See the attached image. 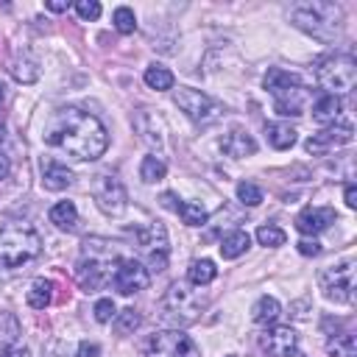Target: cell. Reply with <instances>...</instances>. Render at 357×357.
Segmentation results:
<instances>
[{
    "mask_svg": "<svg viewBox=\"0 0 357 357\" xmlns=\"http://www.w3.org/2000/svg\"><path fill=\"white\" fill-rule=\"evenodd\" d=\"M53 298V282L47 279H33L31 282V290H28V307L33 310H45Z\"/></svg>",
    "mask_w": 357,
    "mask_h": 357,
    "instance_id": "obj_26",
    "label": "cell"
},
{
    "mask_svg": "<svg viewBox=\"0 0 357 357\" xmlns=\"http://www.w3.org/2000/svg\"><path fill=\"white\" fill-rule=\"evenodd\" d=\"M340 112H343V103L337 95H321L312 103V120L321 126H332L335 120H340Z\"/></svg>",
    "mask_w": 357,
    "mask_h": 357,
    "instance_id": "obj_18",
    "label": "cell"
},
{
    "mask_svg": "<svg viewBox=\"0 0 357 357\" xmlns=\"http://www.w3.org/2000/svg\"><path fill=\"white\" fill-rule=\"evenodd\" d=\"M298 254L315 257V254H321V243L318 240H298Z\"/></svg>",
    "mask_w": 357,
    "mask_h": 357,
    "instance_id": "obj_38",
    "label": "cell"
},
{
    "mask_svg": "<svg viewBox=\"0 0 357 357\" xmlns=\"http://www.w3.org/2000/svg\"><path fill=\"white\" fill-rule=\"evenodd\" d=\"M176 212L181 215V220H184L187 226H204V223H206V209H204L201 204H192V201H181Z\"/></svg>",
    "mask_w": 357,
    "mask_h": 357,
    "instance_id": "obj_31",
    "label": "cell"
},
{
    "mask_svg": "<svg viewBox=\"0 0 357 357\" xmlns=\"http://www.w3.org/2000/svg\"><path fill=\"white\" fill-rule=\"evenodd\" d=\"M75 357H100V346H98V343H89V340H84V343H78V351H75Z\"/></svg>",
    "mask_w": 357,
    "mask_h": 357,
    "instance_id": "obj_39",
    "label": "cell"
},
{
    "mask_svg": "<svg viewBox=\"0 0 357 357\" xmlns=\"http://www.w3.org/2000/svg\"><path fill=\"white\" fill-rule=\"evenodd\" d=\"M8 321H11V315L3 312V315H0V357H3L6 349H11V343H14V337H17V321H14L8 329H3Z\"/></svg>",
    "mask_w": 357,
    "mask_h": 357,
    "instance_id": "obj_35",
    "label": "cell"
},
{
    "mask_svg": "<svg viewBox=\"0 0 357 357\" xmlns=\"http://www.w3.org/2000/svg\"><path fill=\"white\" fill-rule=\"evenodd\" d=\"M42 251V237L33 226L22 220H11L0 229V268L14 271L36 259Z\"/></svg>",
    "mask_w": 357,
    "mask_h": 357,
    "instance_id": "obj_3",
    "label": "cell"
},
{
    "mask_svg": "<svg viewBox=\"0 0 357 357\" xmlns=\"http://www.w3.org/2000/svg\"><path fill=\"white\" fill-rule=\"evenodd\" d=\"M296 332L290 326H271L265 329V335L259 337V346L271 354V357H290L296 351Z\"/></svg>",
    "mask_w": 357,
    "mask_h": 357,
    "instance_id": "obj_13",
    "label": "cell"
},
{
    "mask_svg": "<svg viewBox=\"0 0 357 357\" xmlns=\"http://www.w3.org/2000/svg\"><path fill=\"white\" fill-rule=\"evenodd\" d=\"M145 84L151 86V89H156V92H165V89H173V73L167 70V67H162V64H151V67H145Z\"/></svg>",
    "mask_w": 357,
    "mask_h": 357,
    "instance_id": "obj_27",
    "label": "cell"
},
{
    "mask_svg": "<svg viewBox=\"0 0 357 357\" xmlns=\"http://www.w3.org/2000/svg\"><path fill=\"white\" fill-rule=\"evenodd\" d=\"M112 22H114V28L120 33H134L137 31V17H134V11L128 6H117L114 14H112Z\"/></svg>",
    "mask_w": 357,
    "mask_h": 357,
    "instance_id": "obj_32",
    "label": "cell"
},
{
    "mask_svg": "<svg viewBox=\"0 0 357 357\" xmlns=\"http://www.w3.org/2000/svg\"><path fill=\"white\" fill-rule=\"evenodd\" d=\"M315 78L326 89V95H346L357 84V64L349 53H332L318 61Z\"/></svg>",
    "mask_w": 357,
    "mask_h": 357,
    "instance_id": "obj_6",
    "label": "cell"
},
{
    "mask_svg": "<svg viewBox=\"0 0 357 357\" xmlns=\"http://www.w3.org/2000/svg\"><path fill=\"white\" fill-rule=\"evenodd\" d=\"M192 287L184 284V282H176V284L167 287V293L162 298V321L165 324L178 329V326H187V324L198 321V315L204 310V296Z\"/></svg>",
    "mask_w": 357,
    "mask_h": 357,
    "instance_id": "obj_5",
    "label": "cell"
},
{
    "mask_svg": "<svg viewBox=\"0 0 357 357\" xmlns=\"http://www.w3.org/2000/svg\"><path fill=\"white\" fill-rule=\"evenodd\" d=\"M112 284L120 296H134V293L148 287V268L137 259H117L114 273H112Z\"/></svg>",
    "mask_w": 357,
    "mask_h": 357,
    "instance_id": "obj_11",
    "label": "cell"
},
{
    "mask_svg": "<svg viewBox=\"0 0 357 357\" xmlns=\"http://www.w3.org/2000/svg\"><path fill=\"white\" fill-rule=\"evenodd\" d=\"M45 8H50V11L61 14V11H67V8H70V3H67V0H47V3H45Z\"/></svg>",
    "mask_w": 357,
    "mask_h": 357,
    "instance_id": "obj_42",
    "label": "cell"
},
{
    "mask_svg": "<svg viewBox=\"0 0 357 357\" xmlns=\"http://www.w3.org/2000/svg\"><path fill=\"white\" fill-rule=\"evenodd\" d=\"M92 195H95L98 209L106 212V215H120V212L126 209V204H128L126 187L120 184L117 176H109V173L98 176V181H95V187H92Z\"/></svg>",
    "mask_w": 357,
    "mask_h": 357,
    "instance_id": "obj_10",
    "label": "cell"
},
{
    "mask_svg": "<svg viewBox=\"0 0 357 357\" xmlns=\"http://www.w3.org/2000/svg\"><path fill=\"white\" fill-rule=\"evenodd\" d=\"M8 70H11V75H14L20 84H33V81L39 78V64H36V59L28 56V53L17 56V59L8 64Z\"/></svg>",
    "mask_w": 357,
    "mask_h": 357,
    "instance_id": "obj_23",
    "label": "cell"
},
{
    "mask_svg": "<svg viewBox=\"0 0 357 357\" xmlns=\"http://www.w3.org/2000/svg\"><path fill=\"white\" fill-rule=\"evenodd\" d=\"M114 326H117L120 335H128L131 329L139 326V312H137V310H123V312H117V315H114Z\"/></svg>",
    "mask_w": 357,
    "mask_h": 357,
    "instance_id": "obj_34",
    "label": "cell"
},
{
    "mask_svg": "<svg viewBox=\"0 0 357 357\" xmlns=\"http://www.w3.org/2000/svg\"><path fill=\"white\" fill-rule=\"evenodd\" d=\"M290 22L298 31H304V33L321 39V42H332L337 36V31H340L343 11H340L337 3H324V0L298 3L290 11Z\"/></svg>",
    "mask_w": 357,
    "mask_h": 357,
    "instance_id": "obj_4",
    "label": "cell"
},
{
    "mask_svg": "<svg viewBox=\"0 0 357 357\" xmlns=\"http://www.w3.org/2000/svg\"><path fill=\"white\" fill-rule=\"evenodd\" d=\"M343 198H346V206H349V209H354V206H357V190H354V184H346Z\"/></svg>",
    "mask_w": 357,
    "mask_h": 357,
    "instance_id": "obj_40",
    "label": "cell"
},
{
    "mask_svg": "<svg viewBox=\"0 0 357 357\" xmlns=\"http://www.w3.org/2000/svg\"><path fill=\"white\" fill-rule=\"evenodd\" d=\"M45 139H47V145L64 151L67 156H73L78 162L100 159L109 148L106 126L95 114L81 112L75 106L53 112V117L47 120V128H45Z\"/></svg>",
    "mask_w": 357,
    "mask_h": 357,
    "instance_id": "obj_1",
    "label": "cell"
},
{
    "mask_svg": "<svg viewBox=\"0 0 357 357\" xmlns=\"http://www.w3.org/2000/svg\"><path fill=\"white\" fill-rule=\"evenodd\" d=\"M335 209L332 206H307V209H301L298 212V218H296V229L301 231V234H307V237H315V234H321L324 229H329L332 223H335Z\"/></svg>",
    "mask_w": 357,
    "mask_h": 357,
    "instance_id": "obj_12",
    "label": "cell"
},
{
    "mask_svg": "<svg viewBox=\"0 0 357 357\" xmlns=\"http://www.w3.org/2000/svg\"><path fill=\"white\" fill-rule=\"evenodd\" d=\"M318 137L324 139V145H326V148H329V145H349V142L354 139V128H351V123L335 120V123H332V126H326Z\"/></svg>",
    "mask_w": 357,
    "mask_h": 357,
    "instance_id": "obj_24",
    "label": "cell"
},
{
    "mask_svg": "<svg viewBox=\"0 0 357 357\" xmlns=\"http://www.w3.org/2000/svg\"><path fill=\"white\" fill-rule=\"evenodd\" d=\"M248 245H251L248 231L234 229V231L223 234V240H220V257H223V259H237L240 254H245V251H248Z\"/></svg>",
    "mask_w": 357,
    "mask_h": 357,
    "instance_id": "obj_20",
    "label": "cell"
},
{
    "mask_svg": "<svg viewBox=\"0 0 357 357\" xmlns=\"http://www.w3.org/2000/svg\"><path fill=\"white\" fill-rule=\"evenodd\" d=\"M279 312H282V307H279V301H276L273 296H262V298H257V304L251 307V318H254V324H259V326L276 324Z\"/></svg>",
    "mask_w": 357,
    "mask_h": 357,
    "instance_id": "obj_22",
    "label": "cell"
},
{
    "mask_svg": "<svg viewBox=\"0 0 357 357\" xmlns=\"http://www.w3.org/2000/svg\"><path fill=\"white\" fill-rule=\"evenodd\" d=\"M114 265H117V257H114L112 243L98 240V237L86 240L84 251H81V259L75 265V279H78L81 290H86V293L100 290L106 282H112Z\"/></svg>",
    "mask_w": 357,
    "mask_h": 357,
    "instance_id": "obj_2",
    "label": "cell"
},
{
    "mask_svg": "<svg viewBox=\"0 0 357 357\" xmlns=\"http://www.w3.org/2000/svg\"><path fill=\"white\" fill-rule=\"evenodd\" d=\"M148 357H201V349L181 329H165L151 337Z\"/></svg>",
    "mask_w": 357,
    "mask_h": 357,
    "instance_id": "obj_9",
    "label": "cell"
},
{
    "mask_svg": "<svg viewBox=\"0 0 357 357\" xmlns=\"http://www.w3.org/2000/svg\"><path fill=\"white\" fill-rule=\"evenodd\" d=\"M50 223L61 231H75L78 226V209L73 201H59L53 209H50Z\"/></svg>",
    "mask_w": 357,
    "mask_h": 357,
    "instance_id": "obj_21",
    "label": "cell"
},
{
    "mask_svg": "<svg viewBox=\"0 0 357 357\" xmlns=\"http://www.w3.org/2000/svg\"><path fill=\"white\" fill-rule=\"evenodd\" d=\"M42 184H45V190H53V192L67 190V187L73 184V173H70L61 162L45 159V162H42Z\"/></svg>",
    "mask_w": 357,
    "mask_h": 357,
    "instance_id": "obj_17",
    "label": "cell"
},
{
    "mask_svg": "<svg viewBox=\"0 0 357 357\" xmlns=\"http://www.w3.org/2000/svg\"><path fill=\"white\" fill-rule=\"evenodd\" d=\"M326 351L332 357H357V340L351 332H340L326 343Z\"/></svg>",
    "mask_w": 357,
    "mask_h": 357,
    "instance_id": "obj_28",
    "label": "cell"
},
{
    "mask_svg": "<svg viewBox=\"0 0 357 357\" xmlns=\"http://www.w3.org/2000/svg\"><path fill=\"white\" fill-rule=\"evenodd\" d=\"M8 173H11V162H8V156H3V153H0V181H6V178H8Z\"/></svg>",
    "mask_w": 357,
    "mask_h": 357,
    "instance_id": "obj_44",
    "label": "cell"
},
{
    "mask_svg": "<svg viewBox=\"0 0 357 357\" xmlns=\"http://www.w3.org/2000/svg\"><path fill=\"white\" fill-rule=\"evenodd\" d=\"M162 204H165L167 209H173V212H176V209H178V204H181V198L176 201V195H173V192H165V195H162Z\"/></svg>",
    "mask_w": 357,
    "mask_h": 357,
    "instance_id": "obj_43",
    "label": "cell"
},
{
    "mask_svg": "<svg viewBox=\"0 0 357 357\" xmlns=\"http://www.w3.org/2000/svg\"><path fill=\"white\" fill-rule=\"evenodd\" d=\"M114 315H117V307H114L112 298H98L95 301V321L109 324V321H114Z\"/></svg>",
    "mask_w": 357,
    "mask_h": 357,
    "instance_id": "obj_36",
    "label": "cell"
},
{
    "mask_svg": "<svg viewBox=\"0 0 357 357\" xmlns=\"http://www.w3.org/2000/svg\"><path fill=\"white\" fill-rule=\"evenodd\" d=\"M237 201L245 206H257V204H262V190L254 181H240L237 184Z\"/></svg>",
    "mask_w": 357,
    "mask_h": 357,
    "instance_id": "obj_33",
    "label": "cell"
},
{
    "mask_svg": "<svg viewBox=\"0 0 357 357\" xmlns=\"http://www.w3.org/2000/svg\"><path fill=\"white\" fill-rule=\"evenodd\" d=\"M307 100H310V95H307L304 84H301V86H296V89H290V92L273 98V109H276V114H282V117H298V114H304Z\"/></svg>",
    "mask_w": 357,
    "mask_h": 357,
    "instance_id": "obj_15",
    "label": "cell"
},
{
    "mask_svg": "<svg viewBox=\"0 0 357 357\" xmlns=\"http://www.w3.org/2000/svg\"><path fill=\"white\" fill-rule=\"evenodd\" d=\"M3 357H31V349L28 346H11L3 351Z\"/></svg>",
    "mask_w": 357,
    "mask_h": 357,
    "instance_id": "obj_41",
    "label": "cell"
},
{
    "mask_svg": "<svg viewBox=\"0 0 357 357\" xmlns=\"http://www.w3.org/2000/svg\"><path fill=\"white\" fill-rule=\"evenodd\" d=\"M167 176V165L159 159V156H145L142 159V165H139V178L145 181V184H156V181H162Z\"/></svg>",
    "mask_w": 357,
    "mask_h": 357,
    "instance_id": "obj_29",
    "label": "cell"
},
{
    "mask_svg": "<svg viewBox=\"0 0 357 357\" xmlns=\"http://www.w3.org/2000/svg\"><path fill=\"white\" fill-rule=\"evenodd\" d=\"M215 276H218V268H215L212 259H192L190 268H187V279H190V284H195V287L209 284Z\"/></svg>",
    "mask_w": 357,
    "mask_h": 357,
    "instance_id": "obj_25",
    "label": "cell"
},
{
    "mask_svg": "<svg viewBox=\"0 0 357 357\" xmlns=\"http://www.w3.org/2000/svg\"><path fill=\"white\" fill-rule=\"evenodd\" d=\"M265 139L271 148L276 151H287L296 145V128L287 126V123H268L265 126Z\"/></svg>",
    "mask_w": 357,
    "mask_h": 357,
    "instance_id": "obj_19",
    "label": "cell"
},
{
    "mask_svg": "<svg viewBox=\"0 0 357 357\" xmlns=\"http://www.w3.org/2000/svg\"><path fill=\"white\" fill-rule=\"evenodd\" d=\"M173 103H176L192 123H201V126H206V123H212V120L220 117V106H218L209 95H204L201 89H192V86H178V89L173 92Z\"/></svg>",
    "mask_w": 357,
    "mask_h": 357,
    "instance_id": "obj_8",
    "label": "cell"
},
{
    "mask_svg": "<svg viewBox=\"0 0 357 357\" xmlns=\"http://www.w3.org/2000/svg\"><path fill=\"white\" fill-rule=\"evenodd\" d=\"M262 84H265V89H268L273 98H279V95H284V92L296 89V86H301V78H298L296 73H290V70L273 67V70H268V73H265Z\"/></svg>",
    "mask_w": 357,
    "mask_h": 357,
    "instance_id": "obj_16",
    "label": "cell"
},
{
    "mask_svg": "<svg viewBox=\"0 0 357 357\" xmlns=\"http://www.w3.org/2000/svg\"><path fill=\"white\" fill-rule=\"evenodd\" d=\"M284 240H287L284 229H279V226H273V223L257 229V243L265 245V248H279V245H284Z\"/></svg>",
    "mask_w": 357,
    "mask_h": 357,
    "instance_id": "obj_30",
    "label": "cell"
},
{
    "mask_svg": "<svg viewBox=\"0 0 357 357\" xmlns=\"http://www.w3.org/2000/svg\"><path fill=\"white\" fill-rule=\"evenodd\" d=\"M3 103H6V84L0 81V106H3Z\"/></svg>",
    "mask_w": 357,
    "mask_h": 357,
    "instance_id": "obj_45",
    "label": "cell"
},
{
    "mask_svg": "<svg viewBox=\"0 0 357 357\" xmlns=\"http://www.w3.org/2000/svg\"><path fill=\"white\" fill-rule=\"evenodd\" d=\"M73 8L81 20H98L100 17V3L98 0H78Z\"/></svg>",
    "mask_w": 357,
    "mask_h": 357,
    "instance_id": "obj_37",
    "label": "cell"
},
{
    "mask_svg": "<svg viewBox=\"0 0 357 357\" xmlns=\"http://www.w3.org/2000/svg\"><path fill=\"white\" fill-rule=\"evenodd\" d=\"M220 151H223L226 156H231V159H243V156H251V153L257 151V142H254V137H251L248 131L234 128V131H229V134L220 139Z\"/></svg>",
    "mask_w": 357,
    "mask_h": 357,
    "instance_id": "obj_14",
    "label": "cell"
},
{
    "mask_svg": "<svg viewBox=\"0 0 357 357\" xmlns=\"http://www.w3.org/2000/svg\"><path fill=\"white\" fill-rule=\"evenodd\" d=\"M318 282H321L324 298H329L335 304H349L354 298V262L351 259H343L337 265L324 268L321 276H318Z\"/></svg>",
    "mask_w": 357,
    "mask_h": 357,
    "instance_id": "obj_7",
    "label": "cell"
}]
</instances>
